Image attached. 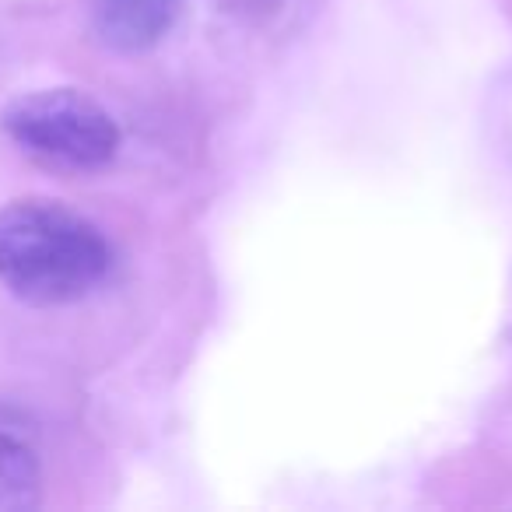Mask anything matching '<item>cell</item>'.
<instances>
[{"mask_svg": "<svg viewBox=\"0 0 512 512\" xmlns=\"http://www.w3.org/2000/svg\"><path fill=\"white\" fill-rule=\"evenodd\" d=\"M183 0H92V29L116 53H144L176 25Z\"/></svg>", "mask_w": 512, "mask_h": 512, "instance_id": "3957f363", "label": "cell"}, {"mask_svg": "<svg viewBox=\"0 0 512 512\" xmlns=\"http://www.w3.org/2000/svg\"><path fill=\"white\" fill-rule=\"evenodd\" d=\"M43 498V463L22 421L0 418V512L36 509Z\"/></svg>", "mask_w": 512, "mask_h": 512, "instance_id": "277c9868", "label": "cell"}, {"mask_svg": "<svg viewBox=\"0 0 512 512\" xmlns=\"http://www.w3.org/2000/svg\"><path fill=\"white\" fill-rule=\"evenodd\" d=\"M0 127L18 148L57 169L92 172L120 151L113 113L78 88H39L18 95L0 113Z\"/></svg>", "mask_w": 512, "mask_h": 512, "instance_id": "7a4b0ae2", "label": "cell"}, {"mask_svg": "<svg viewBox=\"0 0 512 512\" xmlns=\"http://www.w3.org/2000/svg\"><path fill=\"white\" fill-rule=\"evenodd\" d=\"M113 267L106 235L60 200L25 197L0 211V285L25 306H71Z\"/></svg>", "mask_w": 512, "mask_h": 512, "instance_id": "6da1fadb", "label": "cell"}]
</instances>
